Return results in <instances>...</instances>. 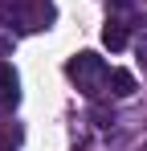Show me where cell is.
<instances>
[{
    "label": "cell",
    "instance_id": "cell-1",
    "mask_svg": "<svg viewBox=\"0 0 147 151\" xmlns=\"http://www.w3.org/2000/svg\"><path fill=\"white\" fill-rule=\"evenodd\" d=\"M66 74L78 82V90H82L86 98H98V94H102V86L110 82V65H106L98 53L82 49V53H74L70 61H66Z\"/></svg>",
    "mask_w": 147,
    "mask_h": 151
},
{
    "label": "cell",
    "instance_id": "cell-2",
    "mask_svg": "<svg viewBox=\"0 0 147 151\" xmlns=\"http://www.w3.org/2000/svg\"><path fill=\"white\" fill-rule=\"evenodd\" d=\"M4 12H12L24 29H49V21H53V4L49 0H17V4L8 0Z\"/></svg>",
    "mask_w": 147,
    "mask_h": 151
},
{
    "label": "cell",
    "instance_id": "cell-3",
    "mask_svg": "<svg viewBox=\"0 0 147 151\" xmlns=\"http://www.w3.org/2000/svg\"><path fill=\"white\" fill-rule=\"evenodd\" d=\"M17 86H21V78H17V70L8 65V61H0V110H12L17 106Z\"/></svg>",
    "mask_w": 147,
    "mask_h": 151
},
{
    "label": "cell",
    "instance_id": "cell-4",
    "mask_svg": "<svg viewBox=\"0 0 147 151\" xmlns=\"http://www.w3.org/2000/svg\"><path fill=\"white\" fill-rule=\"evenodd\" d=\"M102 45L106 49H127V21H106V29H102Z\"/></svg>",
    "mask_w": 147,
    "mask_h": 151
},
{
    "label": "cell",
    "instance_id": "cell-5",
    "mask_svg": "<svg viewBox=\"0 0 147 151\" xmlns=\"http://www.w3.org/2000/svg\"><path fill=\"white\" fill-rule=\"evenodd\" d=\"M106 86H110L115 98H131V94H135V74H131V70H110V82H106Z\"/></svg>",
    "mask_w": 147,
    "mask_h": 151
}]
</instances>
